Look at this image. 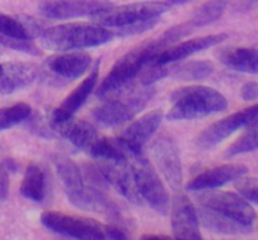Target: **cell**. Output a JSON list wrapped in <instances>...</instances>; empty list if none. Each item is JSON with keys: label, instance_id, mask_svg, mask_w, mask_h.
I'll list each match as a JSON object with an SVG mask.
<instances>
[{"label": "cell", "instance_id": "6da1fadb", "mask_svg": "<svg viewBox=\"0 0 258 240\" xmlns=\"http://www.w3.org/2000/svg\"><path fill=\"white\" fill-rule=\"evenodd\" d=\"M193 30L194 28L191 27L190 23L186 22L170 28L159 37L144 40L141 44L134 47L133 50H130L116 61L110 72L101 82L97 90V96L106 98V96L128 86V83L136 76H139V73L143 71L146 65L155 60L156 56L160 55L166 48L171 47L174 43L180 40L181 38L188 35Z\"/></svg>", "mask_w": 258, "mask_h": 240}, {"label": "cell", "instance_id": "7a4b0ae2", "mask_svg": "<svg viewBox=\"0 0 258 240\" xmlns=\"http://www.w3.org/2000/svg\"><path fill=\"white\" fill-rule=\"evenodd\" d=\"M173 106L166 119L170 121L194 120L224 111L228 101L219 91L209 86H184L170 96Z\"/></svg>", "mask_w": 258, "mask_h": 240}, {"label": "cell", "instance_id": "3957f363", "mask_svg": "<svg viewBox=\"0 0 258 240\" xmlns=\"http://www.w3.org/2000/svg\"><path fill=\"white\" fill-rule=\"evenodd\" d=\"M113 39L110 29L101 25L70 24L54 25L44 29L40 35V44L44 50L54 52H70L73 50L98 47Z\"/></svg>", "mask_w": 258, "mask_h": 240}, {"label": "cell", "instance_id": "277c9868", "mask_svg": "<svg viewBox=\"0 0 258 240\" xmlns=\"http://www.w3.org/2000/svg\"><path fill=\"white\" fill-rule=\"evenodd\" d=\"M155 90L150 86H144V88H130L127 86L111 95L105 103L93 110V118L98 124L103 126H117L138 115L144 110L146 104L151 100Z\"/></svg>", "mask_w": 258, "mask_h": 240}, {"label": "cell", "instance_id": "5b68a950", "mask_svg": "<svg viewBox=\"0 0 258 240\" xmlns=\"http://www.w3.org/2000/svg\"><path fill=\"white\" fill-rule=\"evenodd\" d=\"M128 162L135 179L136 188L143 201L146 202L158 214H168L170 207L168 191L150 162L145 158L144 154L128 157Z\"/></svg>", "mask_w": 258, "mask_h": 240}, {"label": "cell", "instance_id": "8992f818", "mask_svg": "<svg viewBox=\"0 0 258 240\" xmlns=\"http://www.w3.org/2000/svg\"><path fill=\"white\" fill-rule=\"evenodd\" d=\"M40 221L47 229L63 236L81 240L106 239L105 225L90 217L71 216L62 212H43Z\"/></svg>", "mask_w": 258, "mask_h": 240}, {"label": "cell", "instance_id": "52a82bcc", "mask_svg": "<svg viewBox=\"0 0 258 240\" xmlns=\"http://www.w3.org/2000/svg\"><path fill=\"white\" fill-rule=\"evenodd\" d=\"M169 9V4L163 2H141L134 4L111 7L106 12L95 15L93 20L97 25L107 29L123 27L136 22L156 19Z\"/></svg>", "mask_w": 258, "mask_h": 240}, {"label": "cell", "instance_id": "ba28073f", "mask_svg": "<svg viewBox=\"0 0 258 240\" xmlns=\"http://www.w3.org/2000/svg\"><path fill=\"white\" fill-rule=\"evenodd\" d=\"M201 206L218 211L231 219L237 220L246 225L253 224L256 219V212L253 207L248 204L242 195L233 194L227 191H217V189H203L202 194L197 197Z\"/></svg>", "mask_w": 258, "mask_h": 240}, {"label": "cell", "instance_id": "9c48e42d", "mask_svg": "<svg viewBox=\"0 0 258 240\" xmlns=\"http://www.w3.org/2000/svg\"><path fill=\"white\" fill-rule=\"evenodd\" d=\"M256 120H258V104L236 111L209 125L197 136L196 144L204 149L216 147L217 144L231 136L234 131L243 126H248Z\"/></svg>", "mask_w": 258, "mask_h": 240}, {"label": "cell", "instance_id": "30bf717a", "mask_svg": "<svg viewBox=\"0 0 258 240\" xmlns=\"http://www.w3.org/2000/svg\"><path fill=\"white\" fill-rule=\"evenodd\" d=\"M68 200L73 206L78 207L81 210L91 212H97V214L106 215L110 219L115 220L113 224L120 225V226H126V220L123 214L121 212L120 207L108 199L102 191L95 186H86L85 183L72 191L66 192Z\"/></svg>", "mask_w": 258, "mask_h": 240}, {"label": "cell", "instance_id": "8fae6325", "mask_svg": "<svg viewBox=\"0 0 258 240\" xmlns=\"http://www.w3.org/2000/svg\"><path fill=\"white\" fill-rule=\"evenodd\" d=\"M112 7L107 0H42L40 13L49 19L64 20L95 17Z\"/></svg>", "mask_w": 258, "mask_h": 240}, {"label": "cell", "instance_id": "7c38bea8", "mask_svg": "<svg viewBox=\"0 0 258 240\" xmlns=\"http://www.w3.org/2000/svg\"><path fill=\"white\" fill-rule=\"evenodd\" d=\"M151 153L169 186L179 191L183 183V167L176 141L168 134H161L154 140Z\"/></svg>", "mask_w": 258, "mask_h": 240}, {"label": "cell", "instance_id": "4fadbf2b", "mask_svg": "<svg viewBox=\"0 0 258 240\" xmlns=\"http://www.w3.org/2000/svg\"><path fill=\"white\" fill-rule=\"evenodd\" d=\"M163 118L164 113L161 109L150 111L131 124L116 138L128 157L144 154V147L158 130Z\"/></svg>", "mask_w": 258, "mask_h": 240}, {"label": "cell", "instance_id": "5bb4252c", "mask_svg": "<svg viewBox=\"0 0 258 240\" xmlns=\"http://www.w3.org/2000/svg\"><path fill=\"white\" fill-rule=\"evenodd\" d=\"M198 211L193 202L185 194L176 191L171 202V227L175 239L199 240L202 239L199 230Z\"/></svg>", "mask_w": 258, "mask_h": 240}, {"label": "cell", "instance_id": "9a60e30c", "mask_svg": "<svg viewBox=\"0 0 258 240\" xmlns=\"http://www.w3.org/2000/svg\"><path fill=\"white\" fill-rule=\"evenodd\" d=\"M96 167L103 179L111 187L116 189L125 199L135 205H143V199L139 195L136 188L135 179H134L133 171H131L130 162L128 161H98Z\"/></svg>", "mask_w": 258, "mask_h": 240}, {"label": "cell", "instance_id": "2e32d148", "mask_svg": "<svg viewBox=\"0 0 258 240\" xmlns=\"http://www.w3.org/2000/svg\"><path fill=\"white\" fill-rule=\"evenodd\" d=\"M91 60L87 53L71 52L52 56L44 63L45 72L52 73L58 78L72 81L85 75L90 68Z\"/></svg>", "mask_w": 258, "mask_h": 240}, {"label": "cell", "instance_id": "e0dca14e", "mask_svg": "<svg viewBox=\"0 0 258 240\" xmlns=\"http://www.w3.org/2000/svg\"><path fill=\"white\" fill-rule=\"evenodd\" d=\"M247 172H248V168L243 164H223V166L213 167V168L202 172L196 178L191 179L186 184V188L189 191L217 188L229 182H236L241 177L246 176Z\"/></svg>", "mask_w": 258, "mask_h": 240}, {"label": "cell", "instance_id": "ac0fdd59", "mask_svg": "<svg viewBox=\"0 0 258 240\" xmlns=\"http://www.w3.org/2000/svg\"><path fill=\"white\" fill-rule=\"evenodd\" d=\"M48 123L53 130L67 139L76 148L85 149L86 152L98 138L97 130L92 124L76 119L75 116L59 119V120H48Z\"/></svg>", "mask_w": 258, "mask_h": 240}, {"label": "cell", "instance_id": "d6986e66", "mask_svg": "<svg viewBox=\"0 0 258 240\" xmlns=\"http://www.w3.org/2000/svg\"><path fill=\"white\" fill-rule=\"evenodd\" d=\"M228 38L226 33H219V34H209L204 37L194 38V39L186 40V42L179 43L176 45L164 50L160 55L155 57V60L150 63H159V65H168V63L176 62V61L185 60L189 56L194 55L201 51H206L208 48L214 47L219 43L224 42Z\"/></svg>", "mask_w": 258, "mask_h": 240}, {"label": "cell", "instance_id": "ffe728a7", "mask_svg": "<svg viewBox=\"0 0 258 240\" xmlns=\"http://www.w3.org/2000/svg\"><path fill=\"white\" fill-rule=\"evenodd\" d=\"M100 62L101 61H97L95 63L92 71L88 73L87 77L63 100V103L57 109H54L50 113L49 120H59V119L73 116L76 111L86 103L87 98L91 95L96 83H97L98 72H100Z\"/></svg>", "mask_w": 258, "mask_h": 240}, {"label": "cell", "instance_id": "44dd1931", "mask_svg": "<svg viewBox=\"0 0 258 240\" xmlns=\"http://www.w3.org/2000/svg\"><path fill=\"white\" fill-rule=\"evenodd\" d=\"M38 71L28 63H8L0 72V92L10 95L17 90L32 85L37 78Z\"/></svg>", "mask_w": 258, "mask_h": 240}, {"label": "cell", "instance_id": "7402d4cb", "mask_svg": "<svg viewBox=\"0 0 258 240\" xmlns=\"http://www.w3.org/2000/svg\"><path fill=\"white\" fill-rule=\"evenodd\" d=\"M199 222L207 230L222 235H247L252 231V225L242 224L218 211L201 206L198 210Z\"/></svg>", "mask_w": 258, "mask_h": 240}, {"label": "cell", "instance_id": "603a6c76", "mask_svg": "<svg viewBox=\"0 0 258 240\" xmlns=\"http://www.w3.org/2000/svg\"><path fill=\"white\" fill-rule=\"evenodd\" d=\"M217 57L231 70L249 75H258V50L256 48H222L217 53Z\"/></svg>", "mask_w": 258, "mask_h": 240}, {"label": "cell", "instance_id": "cb8c5ba5", "mask_svg": "<svg viewBox=\"0 0 258 240\" xmlns=\"http://www.w3.org/2000/svg\"><path fill=\"white\" fill-rule=\"evenodd\" d=\"M20 194L34 202H42L45 199V174L38 164L28 166L20 186Z\"/></svg>", "mask_w": 258, "mask_h": 240}, {"label": "cell", "instance_id": "d4e9b609", "mask_svg": "<svg viewBox=\"0 0 258 240\" xmlns=\"http://www.w3.org/2000/svg\"><path fill=\"white\" fill-rule=\"evenodd\" d=\"M213 70V63L209 61H190L168 67V77L183 81H198L211 76Z\"/></svg>", "mask_w": 258, "mask_h": 240}, {"label": "cell", "instance_id": "484cf974", "mask_svg": "<svg viewBox=\"0 0 258 240\" xmlns=\"http://www.w3.org/2000/svg\"><path fill=\"white\" fill-rule=\"evenodd\" d=\"M54 164L57 174L62 182L63 187H64L66 192L72 191V189L77 188L85 183L82 172L73 161L66 158V157L58 156L54 158Z\"/></svg>", "mask_w": 258, "mask_h": 240}, {"label": "cell", "instance_id": "4316f807", "mask_svg": "<svg viewBox=\"0 0 258 240\" xmlns=\"http://www.w3.org/2000/svg\"><path fill=\"white\" fill-rule=\"evenodd\" d=\"M226 0H212V2L204 4L202 8H199L198 12L189 20V23L193 25L194 29L209 25L222 17V14L226 10Z\"/></svg>", "mask_w": 258, "mask_h": 240}, {"label": "cell", "instance_id": "83f0119b", "mask_svg": "<svg viewBox=\"0 0 258 240\" xmlns=\"http://www.w3.org/2000/svg\"><path fill=\"white\" fill-rule=\"evenodd\" d=\"M254 151H258V120L249 124L248 129L227 149L226 156L234 157Z\"/></svg>", "mask_w": 258, "mask_h": 240}, {"label": "cell", "instance_id": "f1b7e54d", "mask_svg": "<svg viewBox=\"0 0 258 240\" xmlns=\"http://www.w3.org/2000/svg\"><path fill=\"white\" fill-rule=\"evenodd\" d=\"M30 114H32V108L25 103L0 109V131L23 123L29 118Z\"/></svg>", "mask_w": 258, "mask_h": 240}, {"label": "cell", "instance_id": "f546056e", "mask_svg": "<svg viewBox=\"0 0 258 240\" xmlns=\"http://www.w3.org/2000/svg\"><path fill=\"white\" fill-rule=\"evenodd\" d=\"M0 35L33 40L28 34L20 17H10V15L2 14V13H0Z\"/></svg>", "mask_w": 258, "mask_h": 240}, {"label": "cell", "instance_id": "4dcf8cb0", "mask_svg": "<svg viewBox=\"0 0 258 240\" xmlns=\"http://www.w3.org/2000/svg\"><path fill=\"white\" fill-rule=\"evenodd\" d=\"M158 23H159V18H156V19L136 22V23H133V24L123 25V27L112 28V29L110 30L112 32L113 37H130V35L140 34V33L148 32V30L153 29Z\"/></svg>", "mask_w": 258, "mask_h": 240}, {"label": "cell", "instance_id": "1f68e13d", "mask_svg": "<svg viewBox=\"0 0 258 240\" xmlns=\"http://www.w3.org/2000/svg\"><path fill=\"white\" fill-rule=\"evenodd\" d=\"M0 44L5 45L10 50L18 51V52L27 53L30 56H39L40 51L37 45L30 39H22V38H9L0 35Z\"/></svg>", "mask_w": 258, "mask_h": 240}, {"label": "cell", "instance_id": "d6a6232c", "mask_svg": "<svg viewBox=\"0 0 258 240\" xmlns=\"http://www.w3.org/2000/svg\"><path fill=\"white\" fill-rule=\"evenodd\" d=\"M236 188L247 201L258 205V178L256 177H241L236 181Z\"/></svg>", "mask_w": 258, "mask_h": 240}, {"label": "cell", "instance_id": "836d02e7", "mask_svg": "<svg viewBox=\"0 0 258 240\" xmlns=\"http://www.w3.org/2000/svg\"><path fill=\"white\" fill-rule=\"evenodd\" d=\"M9 173L4 163H0V202L7 199L9 194Z\"/></svg>", "mask_w": 258, "mask_h": 240}, {"label": "cell", "instance_id": "e575fe53", "mask_svg": "<svg viewBox=\"0 0 258 240\" xmlns=\"http://www.w3.org/2000/svg\"><path fill=\"white\" fill-rule=\"evenodd\" d=\"M241 98L244 101H254L258 99V82L251 81L243 85L241 90Z\"/></svg>", "mask_w": 258, "mask_h": 240}, {"label": "cell", "instance_id": "d590c367", "mask_svg": "<svg viewBox=\"0 0 258 240\" xmlns=\"http://www.w3.org/2000/svg\"><path fill=\"white\" fill-rule=\"evenodd\" d=\"M141 239L143 240H169L170 239V236H168V235H144Z\"/></svg>", "mask_w": 258, "mask_h": 240}, {"label": "cell", "instance_id": "8d00e7d4", "mask_svg": "<svg viewBox=\"0 0 258 240\" xmlns=\"http://www.w3.org/2000/svg\"><path fill=\"white\" fill-rule=\"evenodd\" d=\"M188 0H170L171 4H181V3H185Z\"/></svg>", "mask_w": 258, "mask_h": 240}, {"label": "cell", "instance_id": "74e56055", "mask_svg": "<svg viewBox=\"0 0 258 240\" xmlns=\"http://www.w3.org/2000/svg\"><path fill=\"white\" fill-rule=\"evenodd\" d=\"M2 70H3V66L0 65V72H2Z\"/></svg>", "mask_w": 258, "mask_h": 240}]
</instances>
